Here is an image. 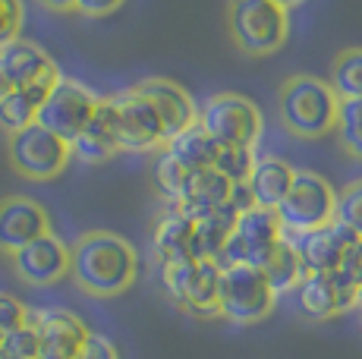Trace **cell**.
Listing matches in <instances>:
<instances>
[{
    "mask_svg": "<svg viewBox=\"0 0 362 359\" xmlns=\"http://www.w3.org/2000/svg\"><path fill=\"white\" fill-rule=\"evenodd\" d=\"M337 271L344 274L346 281H350L353 287H362V237L356 240V243L350 246V249L344 252V259H340V265H337Z\"/></svg>",
    "mask_w": 362,
    "mask_h": 359,
    "instance_id": "36",
    "label": "cell"
},
{
    "mask_svg": "<svg viewBox=\"0 0 362 359\" xmlns=\"http://www.w3.org/2000/svg\"><path fill=\"white\" fill-rule=\"evenodd\" d=\"M277 220L287 233H309L331 224L337 215V189L312 170H296L287 196L274 208Z\"/></svg>",
    "mask_w": 362,
    "mask_h": 359,
    "instance_id": "4",
    "label": "cell"
},
{
    "mask_svg": "<svg viewBox=\"0 0 362 359\" xmlns=\"http://www.w3.org/2000/svg\"><path fill=\"white\" fill-rule=\"evenodd\" d=\"M73 359H120V353H117V343L110 341V337L92 334V331H88L82 347H79V353Z\"/></svg>",
    "mask_w": 362,
    "mask_h": 359,
    "instance_id": "35",
    "label": "cell"
},
{
    "mask_svg": "<svg viewBox=\"0 0 362 359\" xmlns=\"http://www.w3.org/2000/svg\"><path fill=\"white\" fill-rule=\"evenodd\" d=\"M161 287L173 306L192 312L196 319L218 315V284L221 268L211 259H186V261H161L158 265Z\"/></svg>",
    "mask_w": 362,
    "mask_h": 359,
    "instance_id": "3",
    "label": "cell"
},
{
    "mask_svg": "<svg viewBox=\"0 0 362 359\" xmlns=\"http://www.w3.org/2000/svg\"><path fill=\"white\" fill-rule=\"evenodd\" d=\"M29 319L38 331L41 356L45 359H73L88 334L79 315L66 312V309H41V312H29Z\"/></svg>",
    "mask_w": 362,
    "mask_h": 359,
    "instance_id": "18",
    "label": "cell"
},
{
    "mask_svg": "<svg viewBox=\"0 0 362 359\" xmlns=\"http://www.w3.org/2000/svg\"><path fill=\"white\" fill-rule=\"evenodd\" d=\"M281 120L299 139H322L337 126V107L340 98L334 95L328 82L315 76H293L284 82L281 98Z\"/></svg>",
    "mask_w": 362,
    "mask_h": 359,
    "instance_id": "2",
    "label": "cell"
},
{
    "mask_svg": "<svg viewBox=\"0 0 362 359\" xmlns=\"http://www.w3.org/2000/svg\"><path fill=\"white\" fill-rule=\"evenodd\" d=\"M69 274L86 293L117 296L132 287L139 274V259L123 237L107 230H92L82 233L69 246Z\"/></svg>",
    "mask_w": 362,
    "mask_h": 359,
    "instance_id": "1",
    "label": "cell"
},
{
    "mask_svg": "<svg viewBox=\"0 0 362 359\" xmlns=\"http://www.w3.org/2000/svg\"><path fill=\"white\" fill-rule=\"evenodd\" d=\"M340 142L353 158L362 161V98H344L337 107V126Z\"/></svg>",
    "mask_w": 362,
    "mask_h": 359,
    "instance_id": "29",
    "label": "cell"
},
{
    "mask_svg": "<svg viewBox=\"0 0 362 359\" xmlns=\"http://www.w3.org/2000/svg\"><path fill=\"white\" fill-rule=\"evenodd\" d=\"M271 4L284 6V10H293V6H299V4H305V0H271Z\"/></svg>",
    "mask_w": 362,
    "mask_h": 359,
    "instance_id": "40",
    "label": "cell"
},
{
    "mask_svg": "<svg viewBox=\"0 0 362 359\" xmlns=\"http://www.w3.org/2000/svg\"><path fill=\"white\" fill-rule=\"evenodd\" d=\"M356 312H359V319H362V287H359V293H356Z\"/></svg>",
    "mask_w": 362,
    "mask_h": 359,
    "instance_id": "41",
    "label": "cell"
},
{
    "mask_svg": "<svg viewBox=\"0 0 362 359\" xmlns=\"http://www.w3.org/2000/svg\"><path fill=\"white\" fill-rule=\"evenodd\" d=\"M274 290L268 287L262 268L233 265L221 268L218 284V315L233 324H255L274 312Z\"/></svg>",
    "mask_w": 362,
    "mask_h": 359,
    "instance_id": "5",
    "label": "cell"
},
{
    "mask_svg": "<svg viewBox=\"0 0 362 359\" xmlns=\"http://www.w3.org/2000/svg\"><path fill=\"white\" fill-rule=\"evenodd\" d=\"M199 126L221 145L255 148L262 139V110L243 95H214L199 110Z\"/></svg>",
    "mask_w": 362,
    "mask_h": 359,
    "instance_id": "7",
    "label": "cell"
},
{
    "mask_svg": "<svg viewBox=\"0 0 362 359\" xmlns=\"http://www.w3.org/2000/svg\"><path fill=\"white\" fill-rule=\"evenodd\" d=\"M151 246H155L158 265H161V261L199 259L196 255V220L180 215L177 208H170L167 215L158 218L155 233H151Z\"/></svg>",
    "mask_w": 362,
    "mask_h": 359,
    "instance_id": "21",
    "label": "cell"
},
{
    "mask_svg": "<svg viewBox=\"0 0 362 359\" xmlns=\"http://www.w3.org/2000/svg\"><path fill=\"white\" fill-rule=\"evenodd\" d=\"M123 0H76L73 10H79L82 16H110Z\"/></svg>",
    "mask_w": 362,
    "mask_h": 359,
    "instance_id": "37",
    "label": "cell"
},
{
    "mask_svg": "<svg viewBox=\"0 0 362 359\" xmlns=\"http://www.w3.org/2000/svg\"><path fill=\"white\" fill-rule=\"evenodd\" d=\"M0 359H4V343H0Z\"/></svg>",
    "mask_w": 362,
    "mask_h": 359,
    "instance_id": "42",
    "label": "cell"
},
{
    "mask_svg": "<svg viewBox=\"0 0 362 359\" xmlns=\"http://www.w3.org/2000/svg\"><path fill=\"white\" fill-rule=\"evenodd\" d=\"M117 114V136H120V151H151L164 145L161 120H158L155 107L136 92L127 88L117 98H110Z\"/></svg>",
    "mask_w": 362,
    "mask_h": 359,
    "instance_id": "11",
    "label": "cell"
},
{
    "mask_svg": "<svg viewBox=\"0 0 362 359\" xmlns=\"http://www.w3.org/2000/svg\"><path fill=\"white\" fill-rule=\"evenodd\" d=\"M41 4H45L47 10H54V13H69L76 6V0H41Z\"/></svg>",
    "mask_w": 362,
    "mask_h": 359,
    "instance_id": "39",
    "label": "cell"
},
{
    "mask_svg": "<svg viewBox=\"0 0 362 359\" xmlns=\"http://www.w3.org/2000/svg\"><path fill=\"white\" fill-rule=\"evenodd\" d=\"M233 237L240 240V246H243V261L252 268H264L268 259L274 255L277 243H281L284 227H281V220H277L274 208H259V205H252L249 211L236 215Z\"/></svg>",
    "mask_w": 362,
    "mask_h": 359,
    "instance_id": "16",
    "label": "cell"
},
{
    "mask_svg": "<svg viewBox=\"0 0 362 359\" xmlns=\"http://www.w3.org/2000/svg\"><path fill=\"white\" fill-rule=\"evenodd\" d=\"M4 359H13V356H4Z\"/></svg>",
    "mask_w": 362,
    "mask_h": 359,
    "instance_id": "43",
    "label": "cell"
},
{
    "mask_svg": "<svg viewBox=\"0 0 362 359\" xmlns=\"http://www.w3.org/2000/svg\"><path fill=\"white\" fill-rule=\"evenodd\" d=\"M230 35L252 57H268L287 41L290 16L271 0H230Z\"/></svg>",
    "mask_w": 362,
    "mask_h": 359,
    "instance_id": "6",
    "label": "cell"
},
{
    "mask_svg": "<svg viewBox=\"0 0 362 359\" xmlns=\"http://www.w3.org/2000/svg\"><path fill=\"white\" fill-rule=\"evenodd\" d=\"M186 177H189V170H186L167 148H161V155L155 158V167H151V183H155V189L161 192L170 205L177 202V196H180V189H183Z\"/></svg>",
    "mask_w": 362,
    "mask_h": 359,
    "instance_id": "28",
    "label": "cell"
},
{
    "mask_svg": "<svg viewBox=\"0 0 362 359\" xmlns=\"http://www.w3.org/2000/svg\"><path fill=\"white\" fill-rule=\"evenodd\" d=\"M252 164H255L252 148H243V145H221L211 170H218V174L224 180H230V183H246Z\"/></svg>",
    "mask_w": 362,
    "mask_h": 359,
    "instance_id": "30",
    "label": "cell"
},
{
    "mask_svg": "<svg viewBox=\"0 0 362 359\" xmlns=\"http://www.w3.org/2000/svg\"><path fill=\"white\" fill-rule=\"evenodd\" d=\"M262 274H264V281H268V287L274 290V296L293 293L296 284L305 278V271H303V265H299V259H296V252H293V243H290V233L287 230H284L281 243H277L274 255L268 259V265L262 268Z\"/></svg>",
    "mask_w": 362,
    "mask_h": 359,
    "instance_id": "25",
    "label": "cell"
},
{
    "mask_svg": "<svg viewBox=\"0 0 362 359\" xmlns=\"http://www.w3.org/2000/svg\"><path fill=\"white\" fill-rule=\"evenodd\" d=\"M13 268L25 284L51 287L69 274V246L54 233H45L13 252Z\"/></svg>",
    "mask_w": 362,
    "mask_h": 359,
    "instance_id": "13",
    "label": "cell"
},
{
    "mask_svg": "<svg viewBox=\"0 0 362 359\" xmlns=\"http://www.w3.org/2000/svg\"><path fill=\"white\" fill-rule=\"evenodd\" d=\"M164 148L170 151L186 170H208L214 164V158H218L221 142H214L196 123V126L183 129L180 136H173L170 142H164Z\"/></svg>",
    "mask_w": 362,
    "mask_h": 359,
    "instance_id": "24",
    "label": "cell"
},
{
    "mask_svg": "<svg viewBox=\"0 0 362 359\" xmlns=\"http://www.w3.org/2000/svg\"><path fill=\"white\" fill-rule=\"evenodd\" d=\"M54 82H35V86L16 88V92H10L6 98H0V129H6V133L13 136V133H19V129L32 126L35 117H38L41 101H45L47 92H51Z\"/></svg>",
    "mask_w": 362,
    "mask_h": 359,
    "instance_id": "23",
    "label": "cell"
},
{
    "mask_svg": "<svg viewBox=\"0 0 362 359\" xmlns=\"http://www.w3.org/2000/svg\"><path fill=\"white\" fill-rule=\"evenodd\" d=\"M334 220L346 224L356 237H362V180L350 183L344 192H337V215Z\"/></svg>",
    "mask_w": 362,
    "mask_h": 359,
    "instance_id": "32",
    "label": "cell"
},
{
    "mask_svg": "<svg viewBox=\"0 0 362 359\" xmlns=\"http://www.w3.org/2000/svg\"><path fill=\"white\" fill-rule=\"evenodd\" d=\"M69 142L57 139L38 123L10 136V161L25 180H54L69 164Z\"/></svg>",
    "mask_w": 362,
    "mask_h": 359,
    "instance_id": "9",
    "label": "cell"
},
{
    "mask_svg": "<svg viewBox=\"0 0 362 359\" xmlns=\"http://www.w3.org/2000/svg\"><path fill=\"white\" fill-rule=\"evenodd\" d=\"M4 356H13V359H41V341H38V331H35L32 319L25 324H19L16 331L4 337Z\"/></svg>",
    "mask_w": 362,
    "mask_h": 359,
    "instance_id": "31",
    "label": "cell"
},
{
    "mask_svg": "<svg viewBox=\"0 0 362 359\" xmlns=\"http://www.w3.org/2000/svg\"><path fill=\"white\" fill-rule=\"evenodd\" d=\"M233 224H236V211L224 208L211 211V215L199 218L196 220V255L199 259H218V252L224 249L227 237L233 233Z\"/></svg>",
    "mask_w": 362,
    "mask_h": 359,
    "instance_id": "26",
    "label": "cell"
},
{
    "mask_svg": "<svg viewBox=\"0 0 362 359\" xmlns=\"http://www.w3.org/2000/svg\"><path fill=\"white\" fill-rule=\"evenodd\" d=\"M136 92L155 107L158 120H161L164 142H170L183 129L196 126V120H199L196 101H192V95L183 86H177L170 79H145L142 86H136Z\"/></svg>",
    "mask_w": 362,
    "mask_h": 359,
    "instance_id": "14",
    "label": "cell"
},
{
    "mask_svg": "<svg viewBox=\"0 0 362 359\" xmlns=\"http://www.w3.org/2000/svg\"><path fill=\"white\" fill-rule=\"evenodd\" d=\"M0 73H4L10 92L35 86V82H54L60 76L57 64L51 60V54H47L41 45L25 41V38H16V41L0 47Z\"/></svg>",
    "mask_w": 362,
    "mask_h": 359,
    "instance_id": "15",
    "label": "cell"
},
{
    "mask_svg": "<svg viewBox=\"0 0 362 359\" xmlns=\"http://www.w3.org/2000/svg\"><path fill=\"white\" fill-rule=\"evenodd\" d=\"M120 151V136H117V114L110 98H98V107L82 126V133L69 142V155L79 158L82 164H104Z\"/></svg>",
    "mask_w": 362,
    "mask_h": 359,
    "instance_id": "19",
    "label": "cell"
},
{
    "mask_svg": "<svg viewBox=\"0 0 362 359\" xmlns=\"http://www.w3.org/2000/svg\"><path fill=\"white\" fill-rule=\"evenodd\" d=\"M356 293L359 290L350 284L340 271L331 274H305L293 290L296 309L305 319H334V315H344L350 309H356Z\"/></svg>",
    "mask_w": 362,
    "mask_h": 359,
    "instance_id": "10",
    "label": "cell"
},
{
    "mask_svg": "<svg viewBox=\"0 0 362 359\" xmlns=\"http://www.w3.org/2000/svg\"><path fill=\"white\" fill-rule=\"evenodd\" d=\"M95 107H98V98L82 82L60 76L51 86V92L45 95V101H41L35 123L45 126L47 133H54L57 139L73 142L88 123V117L95 114Z\"/></svg>",
    "mask_w": 362,
    "mask_h": 359,
    "instance_id": "8",
    "label": "cell"
},
{
    "mask_svg": "<svg viewBox=\"0 0 362 359\" xmlns=\"http://www.w3.org/2000/svg\"><path fill=\"white\" fill-rule=\"evenodd\" d=\"M23 16H25L23 0H0V47L19 38Z\"/></svg>",
    "mask_w": 362,
    "mask_h": 359,
    "instance_id": "33",
    "label": "cell"
},
{
    "mask_svg": "<svg viewBox=\"0 0 362 359\" xmlns=\"http://www.w3.org/2000/svg\"><path fill=\"white\" fill-rule=\"evenodd\" d=\"M41 359H45V356H41Z\"/></svg>",
    "mask_w": 362,
    "mask_h": 359,
    "instance_id": "44",
    "label": "cell"
},
{
    "mask_svg": "<svg viewBox=\"0 0 362 359\" xmlns=\"http://www.w3.org/2000/svg\"><path fill=\"white\" fill-rule=\"evenodd\" d=\"M293 174L296 170L284 158H274V155L255 158L249 180H246L249 192H252V202L259 208H277V202L287 196L290 183H293Z\"/></svg>",
    "mask_w": 362,
    "mask_h": 359,
    "instance_id": "22",
    "label": "cell"
},
{
    "mask_svg": "<svg viewBox=\"0 0 362 359\" xmlns=\"http://www.w3.org/2000/svg\"><path fill=\"white\" fill-rule=\"evenodd\" d=\"M356 240H359L356 233L346 224H340V220H331V224L318 227V230H309V233H296V237L290 233V243H293V252H296L305 274L337 271L344 252L350 249Z\"/></svg>",
    "mask_w": 362,
    "mask_h": 359,
    "instance_id": "12",
    "label": "cell"
},
{
    "mask_svg": "<svg viewBox=\"0 0 362 359\" xmlns=\"http://www.w3.org/2000/svg\"><path fill=\"white\" fill-rule=\"evenodd\" d=\"M25 322H29V309H25L16 296H10V293L0 290V341Z\"/></svg>",
    "mask_w": 362,
    "mask_h": 359,
    "instance_id": "34",
    "label": "cell"
},
{
    "mask_svg": "<svg viewBox=\"0 0 362 359\" xmlns=\"http://www.w3.org/2000/svg\"><path fill=\"white\" fill-rule=\"evenodd\" d=\"M230 180H224L218 174V170H189V177H186L183 189H180L177 202H173V208L180 211V215L199 220L205 215H211V211L224 208L227 199H230Z\"/></svg>",
    "mask_w": 362,
    "mask_h": 359,
    "instance_id": "20",
    "label": "cell"
},
{
    "mask_svg": "<svg viewBox=\"0 0 362 359\" xmlns=\"http://www.w3.org/2000/svg\"><path fill=\"white\" fill-rule=\"evenodd\" d=\"M252 192H249V186L246 183H233L230 186V199H227V208L236 211V215H243V211H249L252 208Z\"/></svg>",
    "mask_w": 362,
    "mask_h": 359,
    "instance_id": "38",
    "label": "cell"
},
{
    "mask_svg": "<svg viewBox=\"0 0 362 359\" xmlns=\"http://www.w3.org/2000/svg\"><path fill=\"white\" fill-rule=\"evenodd\" d=\"M340 101L344 98H362V47H350L344 51L331 66V82Z\"/></svg>",
    "mask_w": 362,
    "mask_h": 359,
    "instance_id": "27",
    "label": "cell"
},
{
    "mask_svg": "<svg viewBox=\"0 0 362 359\" xmlns=\"http://www.w3.org/2000/svg\"><path fill=\"white\" fill-rule=\"evenodd\" d=\"M45 233H51V220H47V211L38 202L23 196L0 202V249L4 252L13 255L25 243L45 237Z\"/></svg>",
    "mask_w": 362,
    "mask_h": 359,
    "instance_id": "17",
    "label": "cell"
}]
</instances>
